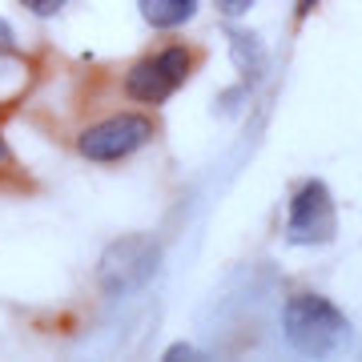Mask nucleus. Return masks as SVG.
I'll list each match as a JSON object with an SVG mask.
<instances>
[{"label":"nucleus","mask_w":362,"mask_h":362,"mask_svg":"<svg viewBox=\"0 0 362 362\" xmlns=\"http://www.w3.org/2000/svg\"><path fill=\"white\" fill-rule=\"evenodd\" d=\"M137 13L149 28H181L197 16V0H137Z\"/></svg>","instance_id":"obj_6"},{"label":"nucleus","mask_w":362,"mask_h":362,"mask_svg":"<svg viewBox=\"0 0 362 362\" xmlns=\"http://www.w3.org/2000/svg\"><path fill=\"white\" fill-rule=\"evenodd\" d=\"M314 4H318V0H298V8H294V13H298V16H306V13L314 8Z\"/></svg>","instance_id":"obj_12"},{"label":"nucleus","mask_w":362,"mask_h":362,"mask_svg":"<svg viewBox=\"0 0 362 362\" xmlns=\"http://www.w3.org/2000/svg\"><path fill=\"white\" fill-rule=\"evenodd\" d=\"M230 52H233V65L246 73V81L258 77L262 69V45L250 28H230Z\"/></svg>","instance_id":"obj_7"},{"label":"nucleus","mask_w":362,"mask_h":362,"mask_svg":"<svg viewBox=\"0 0 362 362\" xmlns=\"http://www.w3.org/2000/svg\"><path fill=\"white\" fill-rule=\"evenodd\" d=\"M13 45H16L13 25H8V21H0V57H8V52H13Z\"/></svg>","instance_id":"obj_11"},{"label":"nucleus","mask_w":362,"mask_h":362,"mask_svg":"<svg viewBox=\"0 0 362 362\" xmlns=\"http://www.w3.org/2000/svg\"><path fill=\"white\" fill-rule=\"evenodd\" d=\"M165 358H169V362H173V358H177V362H194V358H202V350H194V346H185V342H177V346H169V350H165Z\"/></svg>","instance_id":"obj_10"},{"label":"nucleus","mask_w":362,"mask_h":362,"mask_svg":"<svg viewBox=\"0 0 362 362\" xmlns=\"http://www.w3.org/2000/svg\"><path fill=\"white\" fill-rule=\"evenodd\" d=\"M286 346L302 358H326L350 346V322L330 298L322 294H294L282 310Z\"/></svg>","instance_id":"obj_1"},{"label":"nucleus","mask_w":362,"mask_h":362,"mask_svg":"<svg viewBox=\"0 0 362 362\" xmlns=\"http://www.w3.org/2000/svg\"><path fill=\"white\" fill-rule=\"evenodd\" d=\"M197 69V49L189 45H161V49L145 52L141 61H133L125 73V97L137 105H165L173 93L194 77Z\"/></svg>","instance_id":"obj_2"},{"label":"nucleus","mask_w":362,"mask_h":362,"mask_svg":"<svg viewBox=\"0 0 362 362\" xmlns=\"http://www.w3.org/2000/svg\"><path fill=\"white\" fill-rule=\"evenodd\" d=\"M338 233L334 218V197L322 181H302L290 197V214H286V242L290 246H322Z\"/></svg>","instance_id":"obj_5"},{"label":"nucleus","mask_w":362,"mask_h":362,"mask_svg":"<svg viewBox=\"0 0 362 362\" xmlns=\"http://www.w3.org/2000/svg\"><path fill=\"white\" fill-rule=\"evenodd\" d=\"M221 16H246L254 8V0H214Z\"/></svg>","instance_id":"obj_9"},{"label":"nucleus","mask_w":362,"mask_h":362,"mask_svg":"<svg viewBox=\"0 0 362 362\" xmlns=\"http://www.w3.org/2000/svg\"><path fill=\"white\" fill-rule=\"evenodd\" d=\"M161 270V246L149 233H125L109 242L97 262V282L109 298H129L141 286L153 282V274Z\"/></svg>","instance_id":"obj_3"},{"label":"nucleus","mask_w":362,"mask_h":362,"mask_svg":"<svg viewBox=\"0 0 362 362\" xmlns=\"http://www.w3.org/2000/svg\"><path fill=\"white\" fill-rule=\"evenodd\" d=\"M153 141V117L145 113H109L77 133V153L93 165H117L141 153Z\"/></svg>","instance_id":"obj_4"},{"label":"nucleus","mask_w":362,"mask_h":362,"mask_svg":"<svg viewBox=\"0 0 362 362\" xmlns=\"http://www.w3.org/2000/svg\"><path fill=\"white\" fill-rule=\"evenodd\" d=\"M21 4H25L33 16H57V13L69 4V0H21Z\"/></svg>","instance_id":"obj_8"},{"label":"nucleus","mask_w":362,"mask_h":362,"mask_svg":"<svg viewBox=\"0 0 362 362\" xmlns=\"http://www.w3.org/2000/svg\"><path fill=\"white\" fill-rule=\"evenodd\" d=\"M0 161H8V145H4V137H0Z\"/></svg>","instance_id":"obj_13"}]
</instances>
